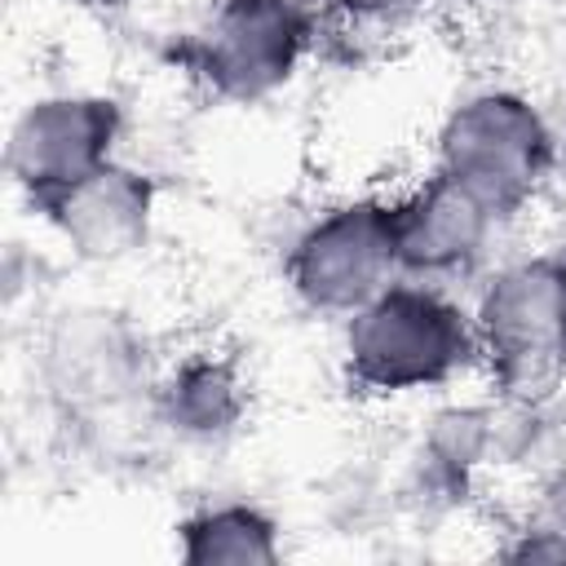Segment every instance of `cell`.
Instances as JSON below:
<instances>
[{"label": "cell", "instance_id": "1", "mask_svg": "<svg viewBox=\"0 0 566 566\" xmlns=\"http://www.w3.org/2000/svg\"><path fill=\"white\" fill-rule=\"evenodd\" d=\"M473 349V323L447 296L420 283H389L380 296L349 314L345 332L354 380L385 394L438 385L464 367Z\"/></svg>", "mask_w": 566, "mask_h": 566}, {"label": "cell", "instance_id": "2", "mask_svg": "<svg viewBox=\"0 0 566 566\" xmlns=\"http://www.w3.org/2000/svg\"><path fill=\"white\" fill-rule=\"evenodd\" d=\"M438 155L447 177L469 186L495 217L522 208L548 172L553 142L531 102L517 93H478L460 102L438 137Z\"/></svg>", "mask_w": 566, "mask_h": 566}, {"label": "cell", "instance_id": "3", "mask_svg": "<svg viewBox=\"0 0 566 566\" xmlns=\"http://www.w3.org/2000/svg\"><path fill=\"white\" fill-rule=\"evenodd\" d=\"M292 287L327 314H354L389 283H398V234L394 208L385 203H345L314 221L292 248Z\"/></svg>", "mask_w": 566, "mask_h": 566}, {"label": "cell", "instance_id": "4", "mask_svg": "<svg viewBox=\"0 0 566 566\" xmlns=\"http://www.w3.org/2000/svg\"><path fill=\"white\" fill-rule=\"evenodd\" d=\"M473 336L495 371L517 389L539 385L557 363H566V305L557 261H517L500 270L478 301Z\"/></svg>", "mask_w": 566, "mask_h": 566}, {"label": "cell", "instance_id": "5", "mask_svg": "<svg viewBox=\"0 0 566 566\" xmlns=\"http://www.w3.org/2000/svg\"><path fill=\"white\" fill-rule=\"evenodd\" d=\"M310 18L296 0H221L199 31L195 57L221 97H265L301 62Z\"/></svg>", "mask_w": 566, "mask_h": 566}, {"label": "cell", "instance_id": "6", "mask_svg": "<svg viewBox=\"0 0 566 566\" xmlns=\"http://www.w3.org/2000/svg\"><path fill=\"white\" fill-rule=\"evenodd\" d=\"M119 133V111L106 97L57 93L31 102L9 133V172L40 203L93 168L111 164V142Z\"/></svg>", "mask_w": 566, "mask_h": 566}, {"label": "cell", "instance_id": "7", "mask_svg": "<svg viewBox=\"0 0 566 566\" xmlns=\"http://www.w3.org/2000/svg\"><path fill=\"white\" fill-rule=\"evenodd\" d=\"M491 221H495V212L469 186L438 172L411 199H402L394 208L402 274L438 279V274L464 270L482 252V243L491 234Z\"/></svg>", "mask_w": 566, "mask_h": 566}, {"label": "cell", "instance_id": "8", "mask_svg": "<svg viewBox=\"0 0 566 566\" xmlns=\"http://www.w3.org/2000/svg\"><path fill=\"white\" fill-rule=\"evenodd\" d=\"M62 239L88 261L128 256L150 226V186L119 164H102L88 177L44 199Z\"/></svg>", "mask_w": 566, "mask_h": 566}, {"label": "cell", "instance_id": "9", "mask_svg": "<svg viewBox=\"0 0 566 566\" xmlns=\"http://www.w3.org/2000/svg\"><path fill=\"white\" fill-rule=\"evenodd\" d=\"M181 557L190 566H221V562L265 566L279 562V535L265 513L243 504H221V509H203L181 526Z\"/></svg>", "mask_w": 566, "mask_h": 566}, {"label": "cell", "instance_id": "10", "mask_svg": "<svg viewBox=\"0 0 566 566\" xmlns=\"http://www.w3.org/2000/svg\"><path fill=\"white\" fill-rule=\"evenodd\" d=\"M168 416L177 429L186 433H221L239 420L243 407V385L234 376L230 363L221 358H195L186 367H177V376L168 380Z\"/></svg>", "mask_w": 566, "mask_h": 566}, {"label": "cell", "instance_id": "11", "mask_svg": "<svg viewBox=\"0 0 566 566\" xmlns=\"http://www.w3.org/2000/svg\"><path fill=\"white\" fill-rule=\"evenodd\" d=\"M332 4L349 18H394V13L411 9L416 0H332Z\"/></svg>", "mask_w": 566, "mask_h": 566}, {"label": "cell", "instance_id": "12", "mask_svg": "<svg viewBox=\"0 0 566 566\" xmlns=\"http://www.w3.org/2000/svg\"><path fill=\"white\" fill-rule=\"evenodd\" d=\"M557 279H562V305H566V252L557 256Z\"/></svg>", "mask_w": 566, "mask_h": 566}, {"label": "cell", "instance_id": "13", "mask_svg": "<svg viewBox=\"0 0 566 566\" xmlns=\"http://www.w3.org/2000/svg\"><path fill=\"white\" fill-rule=\"evenodd\" d=\"M80 4H97V9H111V4H124V0H80Z\"/></svg>", "mask_w": 566, "mask_h": 566}]
</instances>
